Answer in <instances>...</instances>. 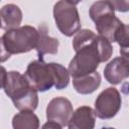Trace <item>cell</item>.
Here are the masks:
<instances>
[{
    "instance_id": "7c38bea8",
    "label": "cell",
    "mask_w": 129,
    "mask_h": 129,
    "mask_svg": "<svg viewBox=\"0 0 129 129\" xmlns=\"http://www.w3.org/2000/svg\"><path fill=\"white\" fill-rule=\"evenodd\" d=\"M22 21V11L19 6L9 3L0 8L1 28L7 30L19 27Z\"/></svg>"
},
{
    "instance_id": "d6986e66",
    "label": "cell",
    "mask_w": 129,
    "mask_h": 129,
    "mask_svg": "<svg viewBox=\"0 0 129 129\" xmlns=\"http://www.w3.org/2000/svg\"><path fill=\"white\" fill-rule=\"evenodd\" d=\"M6 79H7V71L4 67L0 66V89L4 87Z\"/></svg>"
},
{
    "instance_id": "ac0fdd59",
    "label": "cell",
    "mask_w": 129,
    "mask_h": 129,
    "mask_svg": "<svg viewBox=\"0 0 129 129\" xmlns=\"http://www.w3.org/2000/svg\"><path fill=\"white\" fill-rule=\"evenodd\" d=\"M113 7L115 10H118L120 12H126L128 11V6H129V3L127 1H111Z\"/></svg>"
},
{
    "instance_id": "ffe728a7",
    "label": "cell",
    "mask_w": 129,
    "mask_h": 129,
    "mask_svg": "<svg viewBox=\"0 0 129 129\" xmlns=\"http://www.w3.org/2000/svg\"><path fill=\"white\" fill-rule=\"evenodd\" d=\"M41 129H61V126L58 125L55 122H51V121H47L46 123H44L41 127Z\"/></svg>"
},
{
    "instance_id": "4fadbf2b",
    "label": "cell",
    "mask_w": 129,
    "mask_h": 129,
    "mask_svg": "<svg viewBox=\"0 0 129 129\" xmlns=\"http://www.w3.org/2000/svg\"><path fill=\"white\" fill-rule=\"evenodd\" d=\"M101 85V76L96 71L90 75L74 78L73 86L75 90L81 95H89L94 93Z\"/></svg>"
},
{
    "instance_id": "277c9868",
    "label": "cell",
    "mask_w": 129,
    "mask_h": 129,
    "mask_svg": "<svg viewBox=\"0 0 129 129\" xmlns=\"http://www.w3.org/2000/svg\"><path fill=\"white\" fill-rule=\"evenodd\" d=\"M78 2L61 0L53 6V18L58 30L70 37L81 29V19L77 8Z\"/></svg>"
},
{
    "instance_id": "8992f818",
    "label": "cell",
    "mask_w": 129,
    "mask_h": 129,
    "mask_svg": "<svg viewBox=\"0 0 129 129\" xmlns=\"http://www.w3.org/2000/svg\"><path fill=\"white\" fill-rule=\"evenodd\" d=\"M122 99L119 91L109 87L102 91L95 101V116L100 119H111L119 112Z\"/></svg>"
},
{
    "instance_id": "3957f363",
    "label": "cell",
    "mask_w": 129,
    "mask_h": 129,
    "mask_svg": "<svg viewBox=\"0 0 129 129\" xmlns=\"http://www.w3.org/2000/svg\"><path fill=\"white\" fill-rule=\"evenodd\" d=\"M6 50L10 54L25 53L36 47L38 30L30 25L7 30L2 36Z\"/></svg>"
},
{
    "instance_id": "8fae6325",
    "label": "cell",
    "mask_w": 129,
    "mask_h": 129,
    "mask_svg": "<svg viewBox=\"0 0 129 129\" xmlns=\"http://www.w3.org/2000/svg\"><path fill=\"white\" fill-rule=\"evenodd\" d=\"M59 42L56 38L47 34V27L42 24L38 29V40L36 43V51L38 59H43L45 54H56Z\"/></svg>"
},
{
    "instance_id": "e0dca14e",
    "label": "cell",
    "mask_w": 129,
    "mask_h": 129,
    "mask_svg": "<svg viewBox=\"0 0 129 129\" xmlns=\"http://www.w3.org/2000/svg\"><path fill=\"white\" fill-rule=\"evenodd\" d=\"M11 54L6 50L2 37H0V62H4L10 58Z\"/></svg>"
},
{
    "instance_id": "6da1fadb",
    "label": "cell",
    "mask_w": 129,
    "mask_h": 129,
    "mask_svg": "<svg viewBox=\"0 0 129 129\" xmlns=\"http://www.w3.org/2000/svg\"><path fill=\"white\" fill-rule=\"evenodd\" d=\"M73 47L76 55L68 68L73 79L96 72L100 62L107 61L113 53L111 42L90 29H80L76 33L73 38Z\"/></svg>"
},
{
    "instance_id": "52a82bcc",
    "label": "cell",
    "mask_w": 129,
    "mask_h": 129,
    "mask_svg": "<svg viewBox=\"0 0 129 129\" xmlns=\"http://www.w3.org/2000/svg\"><path fill=\"white\" fill-rule=\"evenodd\" d=\"M74 113L71 101L64 97L53 98L46 107L47 121L55 122L61 127L67 126Z\"/></svg>"
},
{
    "instance_id": "5b68a950",
    "label": "cell",
    "mask_w": 129,
    "mask_h": 129,
    "mask_svg": "<svg viewBox=\"0 0 129 129\" xmlns=\"http://www.w3.org/2000/svg\"><path fill=\"white\" fill-rule=\"evenodd\" d=\"M23 76L36 92H45L54 87L52 62L46 63L43 59L33 60L29 62Z\"/></svg>"
},
{
    "instance_id": "30bf717a",
    "label": "cell",
    "mask_w": 129,
    "mask_h": 129,
    "mask_svg": "<svg viewBox=\"0 0 129 129\" xmlns=\"http://www.w3.org/2000/svg\"><path fill=\"white\" fill-rule=\"evenodd\" d=\"M96 116L94 110L89 106L79 107L74 111L69 120V129H94Z\"/></svg>"
},
{
    "instance_id": "44dd1931",
    "label": "cell",
    "mask_w": 129,
    "mask_h": 129,
    "mask_svg": "<svg viewBox=\"0 0 129 129\" xmlns=\"http://www.w3.org/2000/svg\"><path fill=\"white\" fill-rule=\"evenodd\" d=\"M102 129H115V128H113V127H104Z\"/></svg>"
},
{
    "instance_id": "ba28073f",
    "label": "cell",
    "mask_w": 129,
    "mask_h": 129,
    "mask_svg": "<svg viewBox=\"0 0 129 129\" xmlns=\"http://www.w3.org/2000/svg\"><path fill=\"white\" fill-rule=\"evenodd\" d=\"M95 25L99 35L106 38L109 42H116L119 36L129 28L128 25L117 18L115 14H110L96 20Z\"/></svg>"
},
{
    "instance_id": "5bb4252c",
    "label": "cell",
    "mask_w": 129,
    "mask_h": 129,
    "mask_svg": "<svg viewBox=\"0 0 129 129\" xmlns=\"http://www.w3.org/2000/svg\"><path fill=\"white\" fill-rule=\"evenodd\" d=\"M13 129H39V119L32 111H20L12 119Z\"/></svg>"
},
{
    "instance_id": "7a4b0ae2",
    "label": "cell",
    "mask_w": 129,
    "mask_h": 129,
    "mask_svg": "<svg viewBox=\"0 0 129 129\" xmlns=\"http://www.w3.org/2000/svg\"><path fill=\"white\" fill-rule=\"evenodd\" d=\"M5 94L12 100L14 107L20 111H34L38 105L37 92L28 84L25 77L17 71L7 73L3 87Z\"/></svg>"
},
{
    "instance_id": "9a60e30c",
    "label": "cell",
    "mask_w": 129,
    "mask_h": 129,
    "mask_svg": "<svg viewBox=\"0 0 129 129\" xmlns=\"http://www.w3.org/2000/svg\"><path fill=\"white\" fill-rule=\"evenodd\" d=\"M110 14H115V9H114L111 1L94 2L89 9V15L94 22L96 20H98L104 16L110 15Z\"/></svg>"
},
{
    "instance_id": "2e32d148",
    "label": "cell",
    "mask_w": 129,
    "mask_h": 129,
    "mask_svg": "<svg viewBox=\"0 0 129 129\" xmlns=\"http://www.w3.org/2000/svg\"><path fill=\"white\" fill-rule=\"evenodd\" d=\"M53 74H54V88L56 90H62L69 86L70 74L68 69L57 62H52Z\"/></svg>"
},
{
    "instance_id": "9c48e42d",
    "label": "cell",
    "mask_w": 129,
    "mask_h": 129,
    "mask_svg": "<svg viewBox=\"0 0 129 129\" xmlns=\"http://www.w3.org/2000/svg\"><path fill=\"white\" fill-rule=\"evenodd\" d=\"M129 76L128 56H117L104 68V77L111 85H118Z\"/></svg>"
},
{
    "instance_id": "7402d4cb",
    "label": "cell",
    "mask_w": 129,
    "mask_h": 129,
    "mask_svg": "<svg viewBox=\"0 0 129 129\" xmlns=\"http://www.w3.org/2000/svg\"><path fill=\"white\" fill-rule=\"evenodd\" d=\"M0 28H1V23H0Z\"/></svg>"
}]
</instances>
